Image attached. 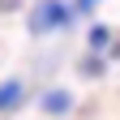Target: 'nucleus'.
<instances>
[{"label":"nucleus","mask_w":120,"mask_h":120,"mask_svg":"<svg viewBox=\"0 0 120 120\" xmlns=\"http://www.w3.org/2000/svg\"><path fill=\"white\" fill-rule=\"evenodd\" d=\"M64 22H69V9L60 4V0H43V4H34V13H30V30H34V34L60 30Z\"/></svg>","instance_id":"f257e3e1"},{"label":"nucleus","mask_w":120,"mask_h":120,"mask_svg":"<svg viewBox=\"0 0 120 120\" xmlns=\"http://www.w3.org/2000/svg\"><path fill=\"white\" fill-rule=\"evenodd\" d=\"M69 103H73V99L64 94V90H52V94L43 99V107H47L52 116H64V112H69Z\"/></svg>","instance_id":"f03ea898"},{"label":"nucleus","mask_w":120,"mask_h":120,"mask_svg":"<svg viewBox=\"0 0 120 120\" xmlns=\"http://www.w3.org/2000/svg\"><path fill=\"white\" fill-rule=\"evenodd\" d=\"M107 39H112V34H107V26H94V30H90V47H94V52H99V47H107Z\"/></svg>","instance_id":"7ed1b4c3"},{"label":"nucleus","mask_w":120,"mask_h":120,"mask_svg":"<svg viewBox=\"0 0 120 120\" xmlns=\"http://www.w3.org/2000/svg\"><path fill=\"white\" fill-rule=\"evenodd\" d=\"M17 94H22V86H17V82H9L4 90H0V107H9V103H17Z\"/></svg>","instance_id":"20e7f679"},{"label":"nucleus","mask_w":120,"mask_h":120,"mask_svg":"<svg viewBox=\"0 0 120 120\" xmlns=\"http://www.w3.org/2000/svg\"><path fill=\"white\" fill-rule=\"evenodd\" d=\"M99 4V0H77V9H94Z\"/></svg>","instance_id":"39448f33"}]
</instances>
